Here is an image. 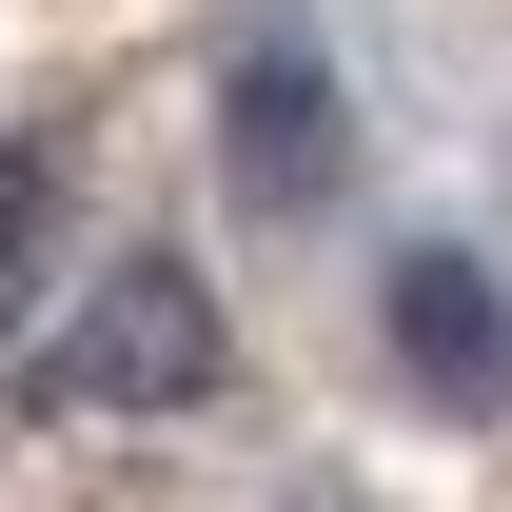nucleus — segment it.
Returning a JSON list of instances; mask_svg holds the SVG:
<instances>
[{
  "label": "nucleus",
  "instance_id": "nucleus-1",
  "mask_svg": "<svg viewBox=\"0 0 512 512\" xmlns=\"http://www.w3.org/2000/svg\"><path fill=\"white\" fill-rule=\"evenodd\" d=\"M40 394H60V414H197V394H217V296H197L178 256H119V276L60 316Z\"/></svg>",
  "mask_w": 512,
  "mask_h": 512
},
{
  "label": "nucleus",
  "instance_id": "nucleus-2",
  "mask_svg": "<svg viewBox=\"0 0 512 512\" xmlns=\"http://www.w3.org/2000/svg\"><path fill=\"white\" fill-rule=\"evenodd\" d=\"M217 158H237L256 217H316V197H335V158H355V138H335V60L296 40V20H276V40H237V79H217Z\"/></svg>",
  "mask_w": 512,
  "mask_h": 512
},
{
  "label": "nucleus",
  "instance_id": "nucleus-3",
  "mask_svg": "<svg viewBox=\"0 0 512 512\" xmlns=\"http://www.w3.org/2000/svg\"><path fill=\"white\" fill-rule=\"evenodd\" d=\"M394 355H414L434 414H512V296H493V256H453V237L394 256Z\"/></svg>",
  "mask_w": 512,
  "mask_h": 512
},
{
  "label": "nucleus",
  "instance_id": "nucleus-4",
  "mask_svg": "<svg viewBox=\"0 0 512 512\" xmlns=\"http://www.w3.org/2000/svg\"><path fill=\"white\" fill-rule=\"evenodd\" d=\"M20 217H40V158L0 138V276H20Z\"/></svg>",
  "mask_w": 512,
  "mask_h": 512
}]
</instances>
